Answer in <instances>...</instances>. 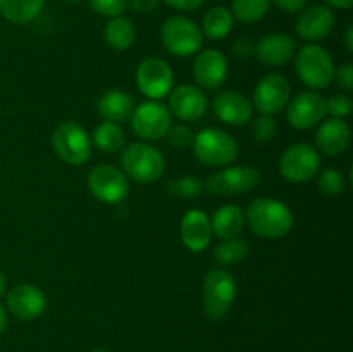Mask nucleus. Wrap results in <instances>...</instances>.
<instances>
[{
	"mask_svg": "<svg viewBox=\"0 0 353 352\" xmlns=\"http://www.w3.org/2000/svg\"><path fill=\"white\" fill-rule=\"evenodd\" d=\"M245 221L250 230L262 238L285 237L295 224L292 209L271 197H257L252 200L245 211Z\"/></svg>",
	"mask_w": 353,
	"mask_h": 352,
	"instance_id": "1",
	"label": "nucleus"
},
{
	"mask_svg": "<svg viewBox=\"0 0 353 352\" xmlns=\"http://www.w3.org/2000/svg\"><path fill=\"white\" fill-rule=\"evenodd\" d=\"M295 71L303 85L312 90H324L334 79V62L330 52L316 43H309L295 52Z\"/></svg>",
	"mask_w": 353,
	"mask_h": 352,
	"instance_id": "2",
	"label": "nucleus"
},
{
	"mask_svg": "<svg viewBox=\"0 0 353 352\" xmlns=\"http://www.w3.org/2000/svg\"><path fill=\"white\" fill-rule=\"evenodd\" d=\"M236 297V280L226 269H210L203 278L202 306L210 321H221Z\"/></svg>",
	"mask_w": 353,
	"mask_h": 352,
	"instance_id": "3",
	"label": "nucleus"
},
{
	"mask_svg": "<svg viewBox=\"0 0 353 352\" xmlns=\"http://www.w3.org/2000/svg\"><path fill=\"white\" fill-rule=\"evenodd\" d=\"M123 173L138 183H154L164 175L165 159L152 145L137 141L130 144L121 155Z\"/></svg>",
	"mask_w": 353,
	"mask_h": 352,
	"instance_id": "4",
	"label": "nucleus"
},
{
	"mask_svg": "<svg viewBox=\"0 0 353 352\" xmlns=\"http://www.w3.org/2000/svg\"><path fill=\"white\" fill-rule=\"evenodd\" d=\"M193 152L200 162L224 168L238 157V141L228 131L219 128H205L193 135Z\"/></svg>",
	"mask_w": 353,
	"mask_h": 352,
	"instance_id": "5",
	"label": "nucleus"
},
{
	"mask_svg": "<svg viewBox=\"0 0 353 352\" xmlns=\"http://www.w3.org/2000/svg\"><path fill=\"white\" fill-rule=\"evenodd\" d=\"M161 40L169 54L190 57L202 50L203 33L195 21L185 16H172L162 24Z\"/></svg>",
	"mask_w": 353,
	"mask_h": 352,
	"instance_id": "6",
	"label": "nucleus"
},
{
	"mask_svg": "<svg viewBox=\"0 0 353 352\" xmlns=\"http://www.w3.org/2000/svg\"><path fill=\"white\" fill-rule=\"evenodd\" d=\"M52 145L59 157L71 166H81L92 157V138L81 124L64 121L52 135Z\"/></svg>",
	"mask_w": 353,
	"mask_h": 352,
	"instance_id": "7",
	"label": "nucleus"
},
{
	"mask_svg": "<svg viewBox=\"0 0 353 352\" xmlns=\"http://www.w3.org/2000/svg\"><path fill=\"white\" fill-rule=\"evenodd\" d=\"M321 169V155L312 145L293 144L279 157V173L292 183L310 182Z\"/></svg>",
	"mask_w": 353,
	"mask_h": 352,
	"instance_id": "8",
	"label": "nucleus"
},
{
	"mask_svg": "<svg viewBox=\"0 0 353 352\" xmlns=\"http://www.w3.org/2000/svg\"><path fill=\"white\" fill-rule=\"evenodd\" d=\"M172 126V114L168 106L157 100H147L134 107L131 114V128L134 135L141 140L155 141L165 137L169 128Z\"/></svg>",
	"mask_w": 353,
	"mask_h": 352,
	"instance_id": "9",
	"label": "nucleus"
},
{
	"mask_svg": "<svg viewBox=\"0 0 353 352\" xmlns=\"http://www.w3.org/2000/svg\"><path fill=\"white\" fill-rule=\"evenodd\" d=\"M261 179V171L252 166H230L212 173L205 179V190L212 195H238L254 190Z\"/></svg>",
	"mask_w": 353,
	"mask_h": 352,
	"instance_id": "10",
	"label": "nucleus"
},
{
	"mask_svg": "<svg viewBox=\"0 0 353 352\" xmlns=\"http://www.w3.org/2000/svg\"><path fill=\"white\" fill-rule=\"evenodd\" d=\"M138 90L150 100H161L174 86V72L161 57H147L137 68Z\"/></svg>",
	"mask_w": 353,
	"mask_h": 352,
	"instance_id": "11",
	"label": "nucleus"
},
{
	"mask_svg": "<svg viewBox=\"0 0 353 352\" xmlns=\"http://www.w3.org/2000/svg\"><path fill=\"white\" fill-rule=\"evenodd\" d=\"M88 188L100 202L119 204L130 195V179L112 164H100L88 175Z\"/></svg>",
	"mask_w": 353,
	"mask_h": 352,
	"instance_id": "12",
	"label": "nucleus"
},
{
	"mask_svg": "<svg viewBox=\"0 0 353 352\" xmlns=\"http://www.w3.org/2000/svg\"><path fill=\"white\" fill-rule=\"evenodd\" d=\"M290 99H292V85L288 79L279 72H271L255 85L252 106L261 114L274 116L286 109Z\"/></svg>",
	"mask_w": 353,
	"mask_h": 352,
	"instance_id": "13",
	"label": "nucleus"
},
{
	"mask_svg": "<svg viewBox=\"0 0 353 352\" xmlns=\"http://www.w3.org/2000/svg\"><path fill=\"white\" fill-rule=\"evenodd\" d=\"M327 114L326 99L316 92H302L290 99L286 117L295 130H310L324 121Z\"/></svg>",
	"mask_w": 353,
	"mask_h": 352,
	"instance_id": "14",
	"label": "nucleus"
},
{
	"mask_svg": "<svg viewBox=\"0 0 353 352\" xmlns=\"http://www.w3.org/2000/svg\"><path fill=\"white\" fill-rule=\"evenodd\" d=\"M228 59L226 55L216 48L202 50L196 55L193 62V76L196 79V85L200 90H214L221 88L228 78Z\"/></svg>",
	"mask_w": 353,
	"mask_h": 352,
	"instance_id": "15",
	"label": "nucleus"
},
{
	"mask_svg": "<svg viewBox=\"0 0 353 352\" xmlns=\"http://www.w3.org/2000/svg\"><path fill=\"white\" fill-rule=\"evenodd\" d=\"M7 309L17 320H37L47 309V295L30 283L16 285L7 293Z\"/></svg>",
	"mask_w": 353,
	"mask_h": 352,
	"instance_id": "16",
	"label": "nucleus"
},
{
	"mask_svg": "<svg viewBox=\"0 0 353 352\" xmlns=\"http://www.w3.org/2000/svg\"><path fill=\"white\" fill-rule=\"evenodd\" d=\"M334 28V14L327 6L314 3L310 7H303L300 16L296 17L295 30L300 38L305 41L316 43L324 40Z\"/></svg>",
	"mask_w": 353,
	"mask_h": 352,
	"instance_id": "17",
	"label": "nucleus"
},
{
	"mask_svg": "<svg viewBox=\"0 0 353 352\" xmlns=\"http://www.w3.org/2000/svg\"><path fill=\"white\" fill-rule=\"evenodd\" d=\"M212 109L217 119L230 126H243L254 116V106L250 100L234 90H226L216 95L212 100Z\"/></svg>",
	"mask_w": 353,
	"mask_h": 352,
	"instance_id": "18",
	"label": "nucleus"
},
{
	"mask_svg": "<svg viewBox=\"0 0 353 352\" xmlns=\"http://www.w3.org/2000/svg\"><path fill=\"white\" fill-rule=\"evenodd\" d=\"M169 113L181 121H196L205 114L207 97L199 86L179 85L169 93Z\"/></svg>",
	"mask_w": 353,
	"mask_h": 352,
	"instance_id": "19",
	"label": "nucleus"
},
{
	"mask_svg": "<svg viewBox=\"0 0 353 352\" xmlns=\"http://www.w3.org/2000/svg\"><path fill=\"white\" fill-rule=\"evenodd\" d=\"M296 52V43L290 35L271 33L265 35L255 45L254 54L259 61L268 68H281L293 59Z\"/></svg>",
	"mask_w": 353,
	"mask_h": 352,
	"instance_id": "20",
	"label": "nucleus"
},
{
	"mask_svg": "<svg viewBox=\"0 0 353 352\" xmlns=\"http://www.w3.org/2000/svg\"><path fill=\"white\" fill-rule=\"evenodd\" d=\"M212 226L209 214L200 209H190L181 219V240L188 251L202 252L212 242Z\"/></svg>",
	"mask_w": 353,
	"mask_h": 352,
	"instance_id": "21",
	"label": "nucleus"
},
{
	"mask_svg": "<svg viewBox=\"0 0 353 352\" xmlns=\"http://www.w3.org/2000/svg\"><path fill=\"white\" fill-rule=\"evenodd\" d=\"M352 141V130L347 121L331 117L319 126L316 133V145L323 154L330 157L343 154Z\"/></svg>",
	"mask_w": 353,
	"mask_h": 352,
	"instance_id": "22",
	"label": "nucleus"
},
{
	"mask_svg": "<svg viewBox=\"0 0 353 352\" xmlns=\"http://www.w3.org/2000/svg\"><path fill=\"white\" fill-rule=\"evenodd\" d=\"M134 110V100L124 90H109L99 100V113L105 121L123 123Z\"/></svg>",
	"mask_w": 353,
	"mask_h": 352,
	"instance_id": "23",
	"label": "nucleus"
},
{
	"mask_svg": "<svg viewBox=\"0 0 353 352\" xmlns=\"http://www.w3.org/2000/svg\"><path fill=\"white\" fill-rule=\"evenodd\" d=\"M210 226H212V235H216L221 240L238 237L245 226L243 209L234 206V204L219 207L210 217Z\"/></svg>",
	"mask_w": 353,
	"mask_h": 352,
	"instance_id": "24",
	"label": "nucleus"
},
{
	"mask_svg": "<svg viewBox=\"0 0 353 352\" xmlns=\"http://www.w3.org/2000/svg\"><path fill=\"white\" fill-rule=\"evenodd\" d=\"M134 38H137V28L128 17H110L103 28V40L112 50H128L134 43Z\"/></svg>",
	"mask_w": 353,
	"mask_h": 352,
	"instance_id": "25",
	"label": "nucleus"
},
{
	"mask_svg": "<svg viewBox=\"0 0 353 352\" xmlns=\"http://www.w3.org/2000/svg\"><path fill=\"white\" fill-rule=\"evenodd\" d=\"M45 0H0V14L12 24H28L40 16Z\"/></svg>",
	"mask_w": 353,
	"mask_h": 352,
	"instance_id": "26",
	"label": "nucleus"
},
{
	"mask_svg": "<svg viewBox=\"0 0 353 352\" xmlns=\"http://www.w3.org/2000/svg\"><path fill=\"white\" fill-rule=\"evenodd\" d=\"M234 17L231 10L224 6H216L205 12L202 19V33L210 40H223L233 30Z\"/></svg>",
	"mask_w": 353,
	"mask_h": 352,
	"instance_id": "27",
	"label": "nucleus"
},
{
	"mask_svg": "<svg viewBox=\"0 0 353 352\" xmlns=\"http://www.w3.org/2000/svg\"><path fill=\"white\" fill-rule=\"evenodd\" d=\"M124 140H126V135H124L121 124L112 123V121H102L92 135V144L105 154L119 152L123 148Z\"/></svg>",
	"mask_w": 353,
	"mask_h": 352,
	"instance_id": "28",
	"label": "nucleus"
},
{
	"mask_svg": "<svg viewBox=\"0 0 353 352\" xmlns=\"http://www.w3.org/2000/svg\"><path fill=\"white\" fill-rule=\"evenodd\" d=\"M248 252H250V245L245 238L234 237L223 240L219 245H216L212 255L214 261L221 266H234L240 264L241 261L248 257Z\"/></svg>",
	"mask_w": 353,
	"mask_h": 352,
	"instance_id": "29",
	"label": "nucleus"
},
{
	"mask_svg": "<svg viewBox=\"0 0 353 352\" xmlns=\"http://www.w3.org/2000/svg\"><path fill=\"white\" fill-rule=\"evenodd\" d=\"M271 0H233L231 14L240 23L252 24L261 21L269 12Z\"/></svg>",
	"mask_w": 353,
	"mask_h": 352,
	"instance_id": "30",
	"label": "nucleus"
},
{
	"mask_svg": "<svg viewBox=\"0 0 353 352\" xmlns=\"http://www.w3.org/2000/svg\"><path fill=\"white\" fill-rule=\"evenodd\" d=\"M317 188H319L323 195L336 197L343 193V190L347 188V182H345V176L341 175V171L327 168L321 171L319 176H317Z\"/></svg>",
	"mask_w": 353,
	"mask_h": 352,
	"instance_id": "31",
	"label": "nucleus"
},
{
	"mask_svg": "<svg viewBox=\"0 0 353 352\" xmlns=\"http://www.w3.org/2000/svg\"><path fill=\"white\" fill-rule=\"evenodd\" d=\"M171 195L181 197V199H193L202 193V182L196 176H181L176 178L168 185Z\"/></svg>",
	"mask_w": 353,
	"mask_h": 352,
	"instance_id": "32",
	"label": "nucleus"
},
{
	"mask_svg": "<svg viewBox=\"0 0 353 352\" xmlns=\"http://www.w3.org/2000/svg\"><path fill=\"white\" fill-rule=\"evenodd\" d=\"M278 135V123L271 114H261L254 121V137L259 141H271Z\"/></svg>",
	"mask_w": 353,
	"mask_h": 352,
	"instance_id": "33",
	"label": "nucleus"
},
{
	"mask_svg": "<svg viewBox=\"0 0 353 352\" xmlns=\"http://www.w3.org/2000/svg\"><path fill=\"white\" fill-rule=\"evenodd\" d=\"M90 7L103 17H117L126 10L128 0H88Z\"/></svg>",
	"mask_w": 353,
	"mask_h": 352,
	"instance_id": "34",
	"label": "nucleus"
},
{
	"mask_svg": "<svg viewBox=\"0 0 353 352\" xmlns=\"http://www.w3.org/2000/svg\"><path fill=\"white\" fill-rule=\"evenodd\" d=\"M327 113L333 117H338V119H343V117L350 116L353 110V102L348 95L345 93H336V95H331L330 99L326 100Z\"/></svg>",
	"mask_w": 353,
	"mask_h": 352,
	"instance_id": "35",
	"label": "nucleus"
},
{
	"mask_svg": "<svg viewBox=\"0 0 353 352\" xmlns=\"http://www.w3.org/2000/svg\"><path fill=\"white\" fill-rule=\"evenodd\" d=\"M169 144L176 148H186L188 145L193 144V133L188 126L185 124H174V126L169 128V131L165 133Z\"/></svg>",
	"mask_w": 353,
	"mask_h": 352,
	"instance_id": "36",
	"label": "nucleus"
},
{
	"mask_svg": "<svg viewBox=\"0 0 353 352\" xmlns=\"http://www.w3.org/2000/svg\"><path fill=\"white\" fill-rule=\"evenodd\" d=\"M336 85L340 86L343 92H352L353 90V64L347 62V64L340 66V69L334 71V79Z\"/></svg>",
	"mask_w": 353,
	"mask_h": 352,
	"instance_id": "37",
	"label": "nucleus"
},
{
	"mask_svg": "<svg viewBox=\"0 0 353 352\" xmlns=\"http://www.w3.org/2000/svg\"><path fill=\"white\" fill-rule=\"evenodd\" d=\"M254 48L255 45L248 38H238L231 45V52H233V55L236 59H248L254 54Z\"/></svg>",
	"mask_w": 353,
	"mask_h": 352,
	"instance_id": "38",
	"label": "nucleus"
},
{
	"mask_svg": "<svg viewBox=\"0 0 353 352\" xmlns=\"http://www.w3.org/2000/svg\"><path fill=\"white\" fill-rule=\"evenodd\" d=\"M161 0H128V6L137 14H150L159 7Z\"/></svg>",
	"mask_w": 353,
	"mask_h": 352,
	"instance_id": "39",
	"label": "nucleus"
},
{
	"mask_svg": "<svg viewBox=\"0 0 353 352\" xmlns=\"http://www.w3.org/2000/svg\"><path fill=\"white\" fill-rule=\"evenodd\" d=\"M169 7L178 10H196L205 3V0H164Z\"/></svg>",
	"mask_w": 353,
	"mask_h": 352,
	"instance_id": "40",
	"label": "nucleus"
},
{
	"mask_svg": "<svg viewBox=\"0 0 353 352\" xmlns=\"http://www.w3.org/2000/svg\"><path fill=\"white\" fill-rule=\"evenodd\" d=\"M272 2L276 3V7L281 10H285V12H299V10H302L303 7L307 6V2L309 0H272Z\"/></svg>",
	"mask_w": 353,
	"mask_h": 352,
	"instance_id": "41",
	"label": "nucleus"
},
{
	"mask_svg": "<svg viewBox=\"0 0 353 352\" xmlns=\"http://www.w3.org/2000/svg\"><path fill=\"white\" fill-rule=\"evenodd\" d=\"M327 3V7H334V9L348 10L353 7V0H324Z\"/></svg>",
	"mask_w": 353,
	"mask_h": 352,
	"instance_id": "42",
	"label": "nucleus"
},
{
	"mask_svg": "<svg viewBox=\"0 0 353 352\" xmlns=\"http://www.w3.org/2000/svg\"><path fill=\"white\" fill-rule=\"evenodd\" d=\"M345 43H347L348 52H353V26L347 28V33H345Z\"/></svg>",
	"mask_w": 353,
	"mask_h": 352,
	"instance_id": "43",
	"label": "nucleus"
},
{
	"mask_svg": "<svg viewBox=\"0 0 353 352\" xmlns=\"http://www.w3.org/2000/svg\"><path fill=\"white\" fill-rule=\"evenodd\" d=\"M6 328H7V313H6V309L0 306V335L6 331Z\"/></svg>",
	"mask_w": 353,
	"mask_h": 352,
	"instance_id": "44",
	"label": "nucleus"
},
{
	"mask_svg": "<svg viewBox=\"0 0 353 352\" xmlns=\"http://www.w3.org/2000/svg\"><path fill=\"white\" fill-rule=\"evenodd\" d=\"M6 290H7V278H6V275L0 271V297L6 293Z\"/></svg>",
	"mask_w": 353,
	"mask_h": 352,
	"instance_id": "45",
	"label": "nucleus"
},
{
	"mask_svg": "<svg viewBox=\"0 0 353 352\" xmlns=\"http://www.w3.org/2000/svg\"><path fill=\"white\" fill-rule=\"evenodd\" d=\"M65 3H78V2H81V0H64Z\"/></svg>",
	"mask_w": 353,
	"mask_h": 352,
	"instance_id": "46",
	"label": "nucleus"
},
{
	"mask_svg": "<svg viewBox=\"0 0 353 352\" xmlns=\"http://www.w3.org/2000/svg\"><path fill=\"white\" fill-rule=\"evenodd\" d=\"M90 352H107V351H102V349H95V351H90Z\"/></svg>",
	"mask_w": 353,
	"mask_h": 352,
	"instance_id": "47",
	"label": "nucleus"
}]
</instances>
